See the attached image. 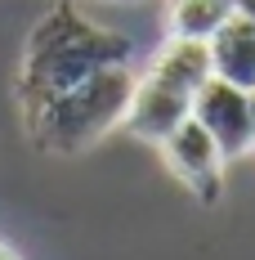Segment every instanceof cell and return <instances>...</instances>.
<instances>
[{
    "instance_id": "1",
    "label": "cell",
    "mask_w": 255,
    "mask_h": 260,
    "mask_svg": "<svg viewBox=\"0 0 255 260\" xmlns=\"http://www.w3.org/2000/svg\"><path fill=\"white\" fill-rule=\"evenodd\" d=\"M130 58H134V41L126 31H112L85 18L72 0H54L27 36L23 72H18V108L27 117L41 104H50L54 94L81 85L85 77H94L112 63H130Z\"/></svg>"
},
{
    "instance_id": "2",
    "label": "cell",
    "mask_w": 255,
    "mask_h": 260,
    "mask_svg": "<svg viewBox=\"0 0 255 260\" xmlns=\"http://www.w3.org/2000/svg\"><path fill=\"white\" fill-rule=\"evenodd\" d=\"M134 72L130 63H112L94 77H85L81 85L54 94L50 104H41L36 112H27V135L36 148L45 153H81L94 139H103L107 130H117L126 121L130 94H134Z\"/></svg>"
},
{
    "instance_id": "3",
    "label": "cell",
    "mask_w": 255,
    "mask_h": 260,
    "mask_svg": "<svg viewBox=\"0 0 255 260\" xmlns=\"http://www.w3.org/2000/svg\"><path fill=\"white\" fill-rule=\"evenodd\" d=\"M161 157L166 166L175 171V180L202 202V207H215L220 193H224V153L215 148V139L206 135L193 117L179 121L166 139H161Z\"/></svg>"
},
{
    "instance_id": "4",
    "label": "cell",
    "mask_w": 255,
    "mask_h": 260,
    "mask_svg": "<svg viewBox=\"0 0 255 260\" xmlns=\"http://www.w3.org/2000/svg\"><path fill=\"white\" fill-rule=\"evenodd\" d=\"M193 121L215 139L224 161H237L251 153V90H242L224 77H210L193 94Z\"/></svg>"
},
{
    "instance_id": "5",
    "label": "cell",
    "mask_w": 255,
    "mask_h": 260,
    "mask_svg": "<svg viewBox=\"0 0 255 260\" xmlns=\"http://www.w3.org/2000/svg\"><path fill=\"white\" fill-rule=\"evenodd\" d=\"M188 117H193V94H184L175 85L157 81L153 72H143V77L134 81V94H130V108H126V121L121 126L130 135H139V139H148V144H161Z\"/></svg>"
},
{
    "instance_id": "6",
    "label": "cell",
    "mask_w": 255,
    "mask_h": 260,
    "mask_svg": "<svg viewBox=\"0 0 255 260\" xmlns=\"http://www.w3.org/2000/svg\"><path fill=\"white\" fill-rule=\"evenodd\" d=\"M210 68L215 77L233 81L242 90H255V23L246 14H233L210 41Z\"/></svg>"
},
{
    "instance_id": "7",
    "label": "cell",
    "mask_w": 255,
    "mask_h": 260,
    "mask_svg": "<svg viewBox=\"0 0 255 260\" xmlns=\"http://www.w3.org/2000/svg\"><path fill=\"white\" fill-rule=\"evenodd\" d=\"M148 72H153L157 81L184 90V94H197L206 81L215 77V68H210V45H206V41H188V36H170V41L157 50Z\"/></svg>"
},
{
    "instance_id": "8",
    "label": "cell",
    "mask_w": 255,
    "mask_h": 260,
    "mask_svg": "<svg viewBox=\"0 0 255 260\" xmlns=\"http://www.w3.org/2000/svg\"><path fill=\"white\" fill-rule=\"evenodd\" d=\"M233 14H237V0H170L166 5V27H170V36L210 41Z\"/></svg>"
},
{
    "instance_id": "9",
    "label": "cell",
    "mask_w": 255,
    "mask_h": 260,
    "mask_svg": "<svg viewBox=\"0 0 255 260\" xmlns=\"http://www.w3.org/2000/svg\"><path fill=\"white\" fill-rule=\"evenodd\" d=\"M237 14H246V18L255 23V0H237Z\"/></svg>"
},
{
    "instance_id": "10",
    "label": "cell",
    "mask_w": 255,
    "mask_h": 260,
    "mask_svg": "<svg viewBox=\"0 0 255 260\" xmlns=\"http://www.w3.org/2000/svg\"><path fill=\"white\" fill-rule=\"evenodd\" d=\"M251 153H255V90H251Z\"/></svg>"
},
{
    "instance_id": "11",
    "label": "cell",
    "mask_w": 255,
    "mask_h": 260,
    "mask_svg": "<svg viewBox=\"0 0 255 260\" xmlns=\"http://www.w3.org/2000/svg\"><path fill=\"white\" fill-rule=\"evenodd\" d=\"M0 260H18V256H14V251H9V247H5V242H0Z\"/></svg>"
},
{
    "instance_id": "12",
    "label": "cell",
    "mask_w": 255,
    "mask_h": 260,
    "mask_svg": "<svg viewBox=\"0 0 255 260\" xmlns=\"http://www.w3.org/2000/svg\"><path fill=\"white\" fill-rule=\"evenodd\" d=\"M117 5H130V0H117Z\"/></svg>"
}]
</instances>
